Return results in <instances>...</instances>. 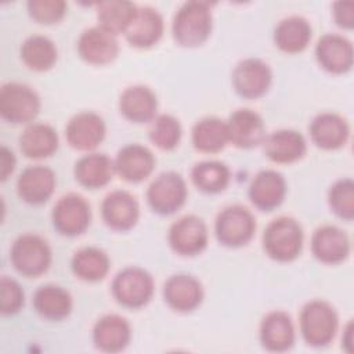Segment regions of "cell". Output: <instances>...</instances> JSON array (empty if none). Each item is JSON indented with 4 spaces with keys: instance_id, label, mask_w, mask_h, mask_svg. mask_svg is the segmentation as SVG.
Masks as SVG:
<instances>
[{
    "instance_id": "obj_1",
    "label": "cell",
    "mask_w": 354,
    "mask_h": 354,
    "mask_svg": "<svg viewBox=\"0 0 354 354\" xmlns=\"http://www.w3.org/2000/svg\"><path fill=\"white\" fill-rule=\"evenodd\" d=\"M213 15L209 1L191 0L183 3L173 17L171 33L177 44L183 47L202 46L212 35Z\"/></svg>"
},
{
    "instance_id": "obj_2",
    "label": "cell",
    "mask_w": 354,
    "mask_h": 354,
    "mask_svg": "<svg viewBox=\"0 0 354 354\" xmlns=\"http://www.w3.org/2000/svg\"><path fill=\"white\" fill-rule=\"evenodd\" d=\"M304 243V232L300 223L289 216H279L268 223L263 232V249L266 254L279 263L296 260Z\"/></svg>"
},
{
    "instance_id": "obj_3",
    "label": "cell",
    "mask_w": 354,
    "mask_h": 354,
    "mask_svg": "<svg viewBox=\"0 0 354 354\" xmlns=\"http://www.w3.org/2000/svg\"><path fill=\"white\" fill-rule=\"evenodd\" d=\"M339 317L335 307L321 299L307 301L299 315V328L303 340L311 347H325L336 336Z\"/></svg>"
},
{
    "instance_id": "obj_4",
    "label": "cell",
    "mask_w": 354,
    "mask_h": 354,
    "mask_svg": "<svg viewBox=\"0 0 354 354\" xmlns=\"http://www.w3.org/2000/svg\"><path fill=\"white\" fill-rule=\"evenodd\" d=\"M10 261L22 277L37 278L46 274L51 266V248L37 234H22L11 245Z\"/></svg>"
},
{
    "instance_id": "obj_5",
    "label": "cell",
    "mask_w": 354,
    "mask_h": 354,
    "mask_svg": "<svg viewBox=\"0 0 354 354\" xmlns=\"http://www.w3.org/2000/svg\"><path fill=\"white\" fill-rule=\"evenodd\" d=\"M112 296L124 308L137 310L147 306L155 290L152 275L137 266H130L119 271L111 285Z\"/></svg>"
},
{
    "instance_id": "obj_6",
    "label": "cell",
    "mask_w": 354,
    "mask_h": 354,
    "mask_svg": "<svg viewBox=\"0 0 354 354\" xmlns=\"http://www.w3.org/2000/svg\"><path fill=\"white\" fill-rule=\"evenodd\" d=\"M256 218L243 205H230L218 212L214 221L217 241L227 248L248 245L256 232Z\"/></svg>"
},
{
    "instance_id": "obj_7",
    "label": "cell",
    "mask_w": 354,
    "mask_h": 354,
    "mask_svg": "<svg viewBox=\"0 0 354 354\" xmlns=\"http://www.w3.org/2000/svg\"><path fill=\"white\" fill-rule=\"evenodd\" d=\"M40 97L28 84L10 82L0 88V116L12 124L33 123L40 112Z\"/></svg>"
},
{
    "instance_id": "obj_8",
    "label": "cell",
    "mask_w": 354,
    "mask_h": 354,
    "mask_svg": "<svg viewBox=\"0 0 354 354\" xmlns=\"http://www.w3.org/2000/svg\"><path fill=\"white\" fill-rule=\"evenodd\" d=\"M188 188L181 174L163 171L152 180L147 189V203L159 216H170L180 210L187 201Z\"/></svg>"
},
{
    "instance_id": "obj_9",
    "label": "cell",
    "mask_w": 354,
    "mask_h": 354,
    "mask_svg": "<svg viewBox=\"0 0 354 354\" xmlns=\"http://www.w3.org/2000/svg\"><path fill=\"white\" fill-rule=\"evenodd\" d=\"M51 221L55 231L64 236L82 235L91 223L90 203L79 194H66L54 205Z\"/></svg>"
},
{
    "instance_id": "obj_10",
    "label": "cell",
    "mask_w": 354,
    "mask_h": 354,
    "mask_svg": "<svg viewBox=\"0 0 354 354\" xmlns=\"http://www.w3.org/2000/svg\"><path fill=\"white\" fill-rule=\"evenodd\" d=\"M235 93L245 100H257L267 94L272 83L270 65L260 58H245L239 61L231 75Z\"/></svg>"
},
{
    "instance_id": "obj_11",
    "label": "cell",
    "mask_w": 354,
    "mask_h": 354,
    "mask_svg": "<svg viewBox=\"0 0 354 354\" xmlns=\"http://www.w3.org/2000/svg\"><path fill=\"white\" fill-rule=\"evenodd\" d=\"M167 241L174 253L184 257L201 254L209 242L205 221L195 214H185L176 220L167 232Z\"/></svg>"
},
{
    "instance_id": "obj_12",
    "label": "cell",
    "mask_w": 354,
    "mask_h": 354,
    "mask_svg": "<svg viewBox=\"0 0 354 354\" xmlns=\"http://www.w3.org/2000/svg\"><path fill=\"white\" fill-rule=\"evenodd\" d=\"M101 217L108 228L118 232H126L134 228L140 218L138 201L126 189L111 191L102 199Z\"/></svg>"
},
{
    "instance_id": "obj_13",
    "label": "cell",
    "mask_w": 354,
    "mask_h": 354,
    "mask_svg": "<svg viewBox=\"0 0 354 354\" xmlns=\"http://www.w3.org/2000/svg\"><path fill=\"white\" fill-rule=\"evenodd\" d=\"M105 134L106 126L104 119L93 111H83L73 115L65 127L68 144L73 149L83 152L94 151L104 141Z\"/></svg>"
},
{
    "instance_id": "obj_14",
    "label": "cell",
    "mask_w": 354,
    "mask_h": 354,
    "mask_svg": "<svg viewBox=\"0 0 354 354\" xmlns=\"http://www.w3.org/2000/svg\"><path fill=\"white\" fill-rule=\"evenodd\" d=\"M314 54L318 65L333 75L348 72L354 62L351 41L339 33L322 35L315 44Z\"/></svg>"
},
{
    "instance_id": "obj_15",
    "label": "cell",
    "mask_w": 354,
    "mask_h": 354,
    "mask_svg": "<svg viewBox=\"0 0 354 354\" xmlns=\"http://www.w3.org/2000/svg\"><path fill=\"white\" fill-rule=\"evenodd\" d=\"M288 192L285 177L272 169L260 170L250 181L248 196L261 212H272L282 205Z\"/></svg>"
},
{
    "instance_id": "obj_16",
    "label": "cell",
    "mask_w": 354,
    "mask_h": 354,
    "mask_svg": "<svg viewBox=\"0 0 354 354\" xmlns=\"http://www.w3.org/2000/svg\"><path fill=\"white\" fill-rule=\"evenodd\" d=\"M225 122L228 140L236 148L252 149L263 144L267 136L263 118L253 109L239 108Z\"/></svg>"
},
{
    "instance_id": "obj_17",
    "label": "cell",
    "mask_w": 354,
    "mask_h": 354,
    "mask_svg": "<svg viewBox=\"0 0 354 354\" xmlns=\"http://www.w3.org/2000/svg\"><path fill=\"white\" fill-rule=\"evenodd\" d=\"M79 57L91 65H108L119 54V43L115 35L102 28L93 26L82 32L77 39Z\"/></svg>"
},
{
    "instance_id": "obj_18",
    "label": "cell",
    "mask_w": 354,
    "mask_h": 354,
    "mask_svg": "<svg viewBox=\"0 0 354 354\" xmlns=\"http://www.w3.org/2000/svg\"><path fill=\"white\" fill-rule=\"evenodd\" d=\"M57 185L55 173L43 165L28 166L17 180L18 196L28 205L46 203L54 194Z\"/></svg>"
},
{
    "instance_id": "obj_19",
    "label": "cell",
    "mask_w": 354,
    "mask_h": 354,
    "mask_svg": "<svg viewBox=\"0 0 354 354\" xmlns=\"http://www.w3.org/2000/svg\"><path fill=\"white\" fill-rule=\"evenodd\" d=\"M156 159L149 148L141 144H127L120 148L113 160L115 173L127 183H141L155 169Z\"/></svg>"
},
{
    "instance_id": "obj_20",
    "label": "cell",
    "mask_w": 354,
    "mask_h": 354,
    "mask_svg": "<svg viewBox=\"0 0 354 354\" xmlns=\"http://www.w3.org/2000/svg\"><path fill=\"white\" fill-rule=\"evenodd\" d=\"M350 238L336 225H321L311 236V252L314 257L329 266L340 264L350 256Z\"/></svg>"
},
{
    "instance_id": "obj_21",
    "label": "cell",
    "mask_w": 354,
    "mask_h": 354,
    "mask_svg": "<svg viewBox=\"0 0 354 354\" xmlns=\"http://www.w3.org/2000/svg\"><path fill=\"white\" fill-rule=\"evenodd\" d=\"M165 303L177 313H191L203 300V286L194 275L174 274L163 285Z\"/></svg>"
},
{
    "instance_id": "obj_22",
    "label": "cell",
    "mask_w": 354,
    "mask_h": 354,
    "mask_svg": "<svg viewBox=\"0 0 354 354\" xmlns=\"http://www.w3.org/2000/svg\"><path fill=\"white\" fill-rule=\"evenodd\" d=\"M311 141L324 151H336L350 138L348 122L335 112L318 113L308 126Z\"/></svg>"
},
{
    "instance_id": "obj_23",
    "label": "cell",
    "mask_w": 354,
    "mask_h": 354,
    "mask_svg": "<svg viewBox=\"0 0 354 354\" xmlns=\"http://www.w3.org/2000/svg\"><path fill=\"white\" fill-rule=\"evenodd\" d=\"M263 151L266 156L281 165H289L300 160L307 152V141L304 136L292 129L275 130L266 136L263 141Z\"/></svg>"
},
{
    "instance_id": "obj_24",
    "label": "cell",
    "mask_w": 354,
    "mask_h": 354,
    "mask_svg": "<svg viewBox=\"0 0 354 354\" xmlns=\"http://www.w3.org/2000/svg\"><path fill=\"white\" fill-rule=\"evenodd\" d=\"M93 343L104 353L123 351L131 340V326L119 314L102 315L93 326Z\"/></svg>"
},
{
    "instance_id": "obj_25",
    "label": "cell",
    "mask_w": 354,
    "mask_h": 354,
    "mask_svg": "<svg viewBox=\"0 0 354 354\" xmlns=\"http://www.w3.org/2000/svg\"><path fill=\"white\" fill-rule=\"evenodd\" d=\"M260 343L271 353H283L292 348L296 340V332L289 314L281 310L264 315L260 322Z\"/></svg>"
},
{
    "instance_id": "obj_26",
    "label": "cell",
    "mask_w": 354,
    "mask_h": 354,
    "mask_svg": "<svg viewBox=\"0 0 354 354\" xmlns=\"http://www.w3.org/2000/svg\"><path fill=\"white\" fill-rule=\"evenodd\" d=\"M165 22L160 12L149 6L138 7L137 12L124 32L127 43L136 48H149L163 36Z\"/></svg>"
},
{
    "instance_id": "obj_27",
    "label": "cell",
    "mask_w": 354,
    "mask_h": 354,
    "mask_svg": "<svg viewBox=\"0 0 354 354\" xmlns=\"http://www.w3.org/2000/svg\"><path fill=\"white\" fill-rule=\"evenodd\" d=\"M119 111L129 122L149 123L158 116L156 94L144 84L130 86L119 97Z\"/></svg>"
},
{
    "instance_id": "obj_28",
    "label": "cell",
    "mask_w": 354,
    "mask_h": 354,
    "mask_svg": "<svg viewBox=\"0 0 354 354\" xmlns=\"http://www.w3.org/2000/svg\"><path fill=\"white\" fill-rule=\"evenodd\" d=\"M115 173L113 160L98 152H88L79 158L73 166L75 180L87 189H98L111 183Z\"/></svg>"
},
{
    "instance_id": "obj_29",
    "label": "cell",
    "mask_w": 354,
    "mask_h": 354,
    "mask_svg": "<svg viewBox=\"0 0 354 354\" xmlns=\"http://www.w3.org/2000/svg\"><path fill=\"white\" fill-rule=\"evenodd\" d=\"M58 144L57 130L47 123H29L19 136V149L28 159L50 158L57 152Z\"/></svg>"
},
{
    "instance_id": "obj_30",
    "label": "cell",
    "mask_w": 354,
    "mask_h": 354,
    "mask_svg": "<svg viewBox=\"0 0 354 354\" xmlns=\"http://www.w3.org/2000/svg\"><path fill=\"white\" fill-rule=\"evenodd\" d=\"M313 37L310 22L300 15H290L278 22L274 29L275 46L286 54H297L307 48Z\"/></svg>"
},
{
    "instance_id": "obj_31",
    "label": "cell",
    "mask_w": 354,
    "mask_h": 354,
    "mask_svg": "<svg viewBox=\"0 0 354 354\" xmlns=\"http://www.w3.org/2000/svg\"><path fill=\"white\" fill-rule=\"evenodd\" d=\"M32 303L36 313L47 321H62L68 318L73 306L71 293L53 283L39 286L33 293Z\"/></svg>"
},
{
    "instance_id": "obj_32",
    "label": "cell",
    "mask_w": 354,
    "mask_h": 354,
    "mask_svg": "<svg viewBox=\"0 0 354 354\" xmlns=\"http://www.w3.org/2000/svg\"><path fill=\"white\" fill-rule=\"evenodd\" d=\"M191 141L196 151L217 153L230 142L227 122L217 116H206L198 120L191 130Z\"/></svg>"
},
{
    "instance_id": "obj_33",
    "label": "cell",
    "mask_w": 354,
    "mask_h": 354,
    "mask_svg": "<svg viewBox=\"0 0 354 354\" xmlns=\"http://www.w3.org/2000/svg\"><path fill=\"white\" fill-rule=\"evenodd\" d=\"M71 268L76 278L84 282H98L108 275L111 260L102 249L84 246L73 253Z\"/></svg>"
},
{
    "instance_id": "obj_34",
    "label": "cell",
    "mask_w": 354,
    "mask_h": 354,
    "mask_svg": "<svg viewBox=\"0 0 354 354\" xmlns=\"http://www.w3.org/2000/svg\"><path fill=\"white\" fill-rule=\"evenodd\" d=\"M19 55L22 62L30 71L46 72L55 65L58 50L50 37L44 35H32L24 40Z\"/></svg>"
},
{
    "instance_id": "obj_35",
    "label": "cell",
    "mask_w": 354,
    "mask_h": 354,
    "mask_svg": "<svg viewBox=\"0 0 354 354\" xmlns=\"http://www.w3.org/2000/svg\"><path fill=\"white\" fill-rule=\"evenodd\" d=\"M137 6L126 0H106L97 3V21L98 26L104 30L118 36L124 35L129 25L131 24Z\"/></svg>"
},
{
    "instance_id": "obj_36",
    "label": "cell",
    "mask_w": 354,
    "mask_h": 354,
    "mask_svg": "<svg viewBox=\"0 0 354 354\" xmlns=\"http://www.w3.org/2000/svg\"><path fill=\"white\" fill-rule=\"evenodd\" d=\"M194 185L205 194L223 192L231 180L228 166L220 160H203L194 165L191 170Z\"/></svg>"
},
{
    "instance_id": "obj_37",
    "label": "cell",
    "mask_w": 354,
    "mask_h": 354,
    "mask_svg": "<svg viewBox=\"0 0 354 354\" xmlns=\"http://www.w3.org/2000/svg\"><path fill=\"white\" fill-rule=\"evenodd\" d=\"M183 136L180 120L170 113H160L152 122L148 131L149 141L160 151H173L178 147Z\"/></svg>"
},
{
    "instance_id": "obj_38",
    "label": "cell",
    "mask_w": 354,
    "mask_h": 354,
    "mask_svg": "<svg viewBox=\"0 0 354 354\" xmlns=\"http://www.w3.org/2000/svg\"><path fill=\"white\" fill-rule=\"evenodd\" d=\"M330 210L342 220L354 218V181L348 177L335 181L328 191Z\"/></svg>"
},
{
    "instance_id": "obj_39",
    "label": "cell",
    "mask_w": 354,
    "mask_h": 354,
    "mask_svg": "<svg viewBox=\"0 0 354 354\" xmlns=\"http://www.w3.org/2000/svg\"><path fill=\"white\" fill-rule=\"evenodd\" d=\"M26 8L29 17L37 24L54 25L65 17L68 4L64 0H29Z\"/></svg>"
},
{
    "instance_id": "obj_40",
    "label": "cell",
    "mask_w": 354,
    "mask_h": 354,
    "mask_svg": "<svg viewBox=\"0 0 354 354\" xmlns=\"http://www.w3.org/2000/svg\"><path fill=\"white\" fill-rule=\"evenodd\" d=\"M0 295H1V314L3 315H14L22 307L25 301V293L21 285L4 275L0 279Z\"/></svg>"
},
{
    "instance_id": "obj_41",
    "label": "cell",
    "mask_w": 354,
    "mask_h": 354,
    "mask_svg": "<svg viewBox=\"0 0 354 354\" xmlns=\"http://www.w3.org/2000/svg\"><path fill=\"white\" fill-rule=\"evenodd\" d=\"M332 15L335 24L346 30L354 28V3L353 1H335L332 4Z\"/></svg>"
},
{
    "instance_id": "obj_42",
    "label": "cell",
    "mask_w": 354,
    "mask_h": 354,
    "mask_svg": "<svg viewBox=\"0 0 354 354\" xmlns=\"http://www.w3.org/2000/svg\"><path fill=\"white\" fill-rule=\"evenodd\" d=\"M17 165L15 155L6 145H1L0 149V180L6 181L14 171Z\"/></svg>"
},
{
    "instance_id": "obj_43",
    "label": "cell",
    "mask_w": 354,
    "mask_h": 354,
    "mask_svg": "<svg viewBox=\"0 0 354 354\" xmlns=\"http://www.w3.org/2000/svg\"><path fill=\"white\" fill-rule=\"evenodd\" d=\"M353 321L350 319L348 321V324L346 325V328H344V337H343V346L346 347V350H347V353H351L353 351V348H351V346H353Z\"/></svg>"
}]
</instances>
